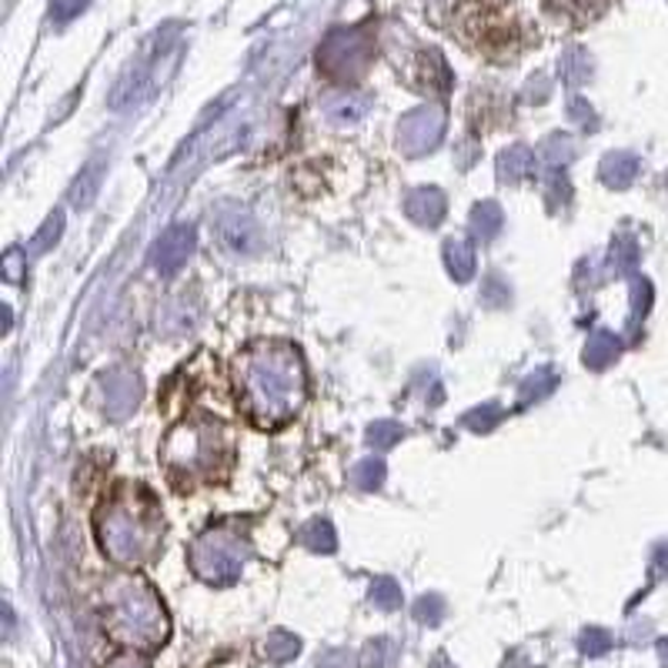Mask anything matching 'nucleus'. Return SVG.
I'll return each mask as SVG.
<instances>
[{
    "mask_svg": "<svg viewBox=\"0 0 668 668\" xmlns=\"http://www.w3.org/2000/svg\"><path fill=\"white\" fill-rule=\"evenodd\" d=\"M241 408L254 428L288 425L308 398V371L301 351L285 342H258L235 361Z\"/></svg>",
    "mask_w": 668,
    "mask_h": 668,
    "instance_id": "f257e3e1",
    "label": "nucleus"
},
{
    "mask_svg": "<svg viewBox=\"0 0 668 668\" xmlns=\"http://www.w3.org/2000/svg\"><path fill=\"white\" fill-rule=\"evenodd\" d=\"M94 532L107 559L118 569L138 572L160 551L164 515L144 485H118L94 515Z\"/></svg>",
    "mask_w": 668,
    "mask_h": 668,
    "instance_id": "f03ea898",
    "label": "nucleus"
},
{
    "mask_svg": "<svg viewBox=\"0 0 668 668\" xmlns=\"http://www.w3.org/2000/svg\"><path fill=\"white\" fill-rule=\"evenodd\" d=\"M441 24L488 64H512L535 44L515 0H438Z\"/></svg>",
    "mask_w": 668,
    "mask_h": 668,
    "instance_id": "7ed1b4c3",
    "label": "nucleus"
},
{
    "mask_svg": "<svg viewBox=\"0 0 668 668\" xmlns=\"http://www.w3.org/2000/svg\"><path fill=\"white\" fill-rule=\"evenodd\" d=\"M100 625L121 652H157L171 635L160 595L138 572H115L100 592Z\"/></svg>",
    "mask_w": 668,
    "mask_h": 668,
    "instance_id": "20e7f679",
    "label": "nucleus"
},
{
    "mask_svg": "<svg viewBox=\"0 0 668 668\" xmlns=\"http://www.w3.org/2000/svg\"><path fill=\"white\" fill-rule=\"evenodd\" d=\"M160 462L178 491H194L201 485H214L228 475L235 462V441L231 431L207 418V415H191L171 428L164 438Z\"/></svg>",
    "mask_w": 668,
    "mask_h": 668,
    "instance_id": "39448f33",
    "label": "nucleus"
},
{
    "mask_svg": "<svg viewBox=\"0 0 668 668\" xmlns=\"http://www.w3.org/2000/svg\"><path fill=\"white\" fill-rule=\"evenodd\" d=\"M251 559V541L238 522H217L201 532L188 551L191 572L207 585H231L241 578L244 562Z\"/></svg>",
    "mask_w": 668,
    "mask_h": 668,
    "instance_id": "423d86ee",
    "label": "nucleus"
},
{
    "mask_svg": "<svg viewBox=\"0 0 668 668\" xmlns=\"http://www.w3.org/2000/svg\"><path fill=\"white\" fill-rule=\"evenodd\" d=\"M194 251V228L191 225H175V228H167L157 241V251H154V264L164 277H171L178 274L188 258Z\"/></svg>",
    "mask_w": 668,
    "mask_h": 668,
    "instance_id": "0eeeda50",
    "label": "nucleus"
},
{
    "mask_svg": "<svg viewBox=\"0 0 668 668\" xmlns=\"http://www.w3.org/2000/svg\"><path fill=\"white\" fill-rule=\"evenodd\" d=\"M541 8L548 11L551 21H559L572 31H582L611 8V0H541Z\"/></svg>",
    "mask_w": 668,
    "mask_h": 668,
    "instance_id": "6e6552de",
    "label": "nucleus"
},
{
    "mask_svg": "<svg viewBox=\"0 0 668 668\" xmlns=\"http://www.w3.org/2000/svg\"><path fill=\"white\" fill-rule=\"evenodd\" d=\"M141 402V381L131 371H115L104 384V405L110 418H124Z\"/></svg>",
    "mask_w": 668,
    "mask_h": 668,
    "instance_id": "1a4fd4ad",
    "label": "nucleus"
},
{
    "mask_svg": "<svg viewBox=\"0 0 668 668\" xmlns=\"http://www.w3.org/2000/svg\"><path fill=\"white\" fill-rule=\"evenodd\" d=\"M405 211H408L411 220H418V225L434 228L438 220L444 217V194H441L438 188H418V191L408 194Z\"/></svg>",
    "mask_w": 668,
    "mask_h": 668,
    "instance_id": "9d476101",
    "label": "nucleus"
},
{
    "mask_svg": "<svg viewBox=\"0 0 668 668\" xmlns=\"http://www.w3.org/2000/svg\"><path fill=\"white\" fill-rule=\"evenodd\" d=\"M217 231H220V241H225L231 251H251L258 244V228H254V220L244 214H225L217 220Z\"/></svg>",
    "mask_w": 668,
    "mask_h": 668,
    "instance_id": "9b49d317",
    "label": "nucleus"
},
{
    "mask_svg": "<svg viewBox=\"0 0 668 668\" xmlns=\"http://www.w3.org/2000/svg\"><path fill=\"white\" fill-rule=\"evenodd\" d=\"M635 175H639V160L632 154H608L601 160V181L616 191L629 188L635 181Z\"/></svg>",
    "mask_w": 668,
    "mask_h": 668,
    "instance_id": "f8f14e48",
    "label": "nucleus"
},
{
    "mask_svg": "<svg viewBox=\"0 0 668 668\" xmlns=\"http://www.w3.org/2000/svg\"><path fill=\"white\" fill-rule=\"evenodd\" d=\"M619 351H622V342L616 338V334H611V331H595L592 338H588V345H585V365L601 371V368H608L611 361H616Z\"/></svg>",
    "mask_w": 668,
    "mask_h": 668,
    "instance_id": "ddd939ff",
    "label": "nucleus"
},
{
    "mask_svg": "<svg viewBox=\"0 0 668 668\" xmlns=\"http://www.w3.org/2000/svg\"><path fill=\"white\" fill-rule=\"evenodd\" d=\"M498 167H501V181H512V184L525 181L528 175H535V154L528 147H512L501 154Z\"/></svg>",
    "mask_w": 668,
    "mask_h": 668,
    "instance_id": "4468645a",
    "label": "nucleus"
},
{
    "mask_svg": "<svg viewBox=\"0 0 668 668\" xmlns=\"http://www.w3.org/2000/svg\"><path fill=\"white\" fill-rule=\"evenodd\" d=\"M444 264H449V271L458 277V282H468V277L475 274V251L468 241H449L444 244Z\"/></svg>",
    "mask_w": 668,
    "mask_h": 668,
    "instance_id": "2eb2a0df",
    "label": "nucleus"
},
{
    "mask_svg": "<svg viewBox=\"0 0 668 668\" xmlns=\"http://www.w3.org/2000/svg\"><path fill=\"white\" fill-rule=\"evenodd\" d=\"M501 207L494 204V201H481L475 211H472V228H475V235L481 238V241H491L498 231H501Z\"/></svg>",
    "mask_w": 668,
    "mask_h": 668,
    "instance_id": "dca6fc26",
    "label": "nucleus"
},
{
    "mask_svg": "<svg viewBox=\"0 0 668 668\" xmlns=\"http://www.w3.org/2000/svg\"><path fill=\"white\" fill-rule=\"evenodd\" d=\"M100 175H104V160H91L84 171H81V178H77V184H74V191H71V201H74L77 207H87V204L94 201V194H97V188H100Z\"/></svg>",
    "mask_w": 668,
    "mask_h": 668,
    "instance_id": "f3484780",
    "label": "nucleus"
},
{
    "mask_svg": "<svg viewBox=\"0 0 668 668\" xmlns=\"http://www.w3.org/2000/svg\"><path fill=\"white\" fill-rule=\"evenodd\" d=\"M298 652H301V642H298L291 632H271V635H267V642H264V655H267L274 665H285V661H291Z\"/></svg>",
    "mask_w": 668,
    "mask_h": 668,
    "instance_id": "a211bd4d",
    "label": "nucleus"
},
{
    "mask_svg": "<svg viewBox=\"0 0 668 668\" xmlns=\"http://www.w3.org/2000/svg\"><path fill=\"white\" fill-rule=\"evenodd\" d=\"M398 661V645L392 639H374L368 642L365 655H361V665L365 668H395Z\"/></svg>",
    "mask_w": 668,
    "mask_h": 668,
    "instance_id": "6ab92c4d",
    "label": "nucleus"
},
{
    "mask_svg": "<svg viewBox=\"0 0 668 668\" xmlns=\"http://www.w3.org/2000/svg\"><path fill=\"white\" fill-rule=\"evenodd\" d=\"M301 541L311 548V551H334V528H331V522L327 518H314V522H308L305 528H301Z\"/></svg>",
    "mask_w": 668,
    "mask_h": 668,
    "instance_id": "aec40b11",
    "label": "nucleus"
},
{
    "mask_svg": "<svg viewBox=\"0 0 668 668\" xmlns=\"http://www.w3.org/2000/svg\"><path fill=\"white\" fill-rule=\"evenodd\" d=\"M351 478H355L358 488L374 491V488H381V481H384V462H381V458H365V462L355 465Z\"/></svg>",
    "mask_w": 668,
    "mask_h": 668,
    "instance_id": "412c9836",
    "label": "nucleus"
},
{
    "mask_svg": "<svg viewBox=\"0 0 668 668\" xmlns=\"http://www.w3.org/2000/svg\"><path fill=\"white\" fill-rule=\"evenodd\" d=\"M371 601H374L378 608H384V611H395V608L402 605V588H398V582H395V578H378V582L371 585Z\"/></svg>",
    "mask_w": 668,
    "mask_h": 668,
    "instance_id": "4be33fe9",
    "label": "nucleus"
},
{
    "mask_svg": "<svg viewBox=\"0 0 668 668\" xmlns=\"http://www.w3.org/2000/svg\"><path fill=\"white\" fill-rule=\"evenodd\" d=\"M501 418H505V411H501L498 405H481V408H475V411L465 415V428L485 434V431H491Z\"/></svg>",
    "mask_w": 668,
    "mask_h": 668,
    "instance_id": "5701e85b",
    "label": "nucleus"
},
{
    "mask_svg": "<svg viewBox=\"0 0 668 668\" xmlns=\"http://www.w3.org/2000/svg\"><path fill=\"white\" fill-rule=\"evenodd\" d=\"M402 434H405L402 425H395V421H378V425L368 428V444H371V449H392V444H395Z\"/></svg>",
    "mask_w": 668,
    "mask_h": 668,
    "instance_id": "b1692460",
    "label": "nucleus"
},
{
    "mask_svg": "<svg viewBox=\"0 0 668 668\" xmlns=\"http://www.w3.org/2000/svg\"><path fill=\"white\" fill-rule=\"evenodd\" d=\"M415 619L425 622V625H438L444 619V601L441 595H425L415 601Z\"/></svg>",
    "mask_w": 668,
    "mask_h": 668,
    "instance_id": "393cba45",
    "label": "nucleus"
},
{
    "mask_svg": "<svg viewBox=\"0 0 668 668\" xmlns=\"http://www.w3.org/2000/svg\"><path fill=\"white\" fill-rule=\"evenodd\" d=\"M578 648H582L588 658L605 655V652L611 648V635H608V632H601V629H585V632H582V639H578Z\"/></svg>",
    "mask_w": 668,
    "mask_h": 668,
    "instance_id": "a878e982",
    "label": "nucleus"
},
{
    "mask_svg": "<svg viewBox=\"0 0 668 668\" xmlns=\"http://www.w3.org/2000/svg\"><path fill=\"white\" fill-rule=\"evenodd\" d=\"M61 228H64V214H61V211H53V214L47 217L44 231L34 238V251H47L50 241H58V238H61Z\"/></svg>",
    "mask_w": 668,
    "mask_h": 668,
    "instance_id": "bb28decb",
    "label": "nucleus"
},
{
    "mask_svg": "<svg viewBox=\"0 0 668 668\" xmlns=\"http://www.w3.org/2000/svg\"><path fill=\"white\" fill-rule=\"evenodd\" d=\"M104 668H154V665H151L147 655H141V652H121V655L110 658Z\"/></svg>",
    "mask_w": 668,
    "mask_h": 668,
    "instance_id": "cd10ccee",
    "label": "nucleus"
},
{
    "mask_svg": "<svg viewBox=\"0 0 668 668\" xmlns=\"http://www.w3.org/2000/svg\"><path fill=\"white\" fill-rule=\"evenodd\" d=\"M611 261H619L622 267H632L635 264V244L625 238V241H619L616 244V251H611Z\"/></svg>",
    "mask_w": 668,
    "mask_h": 668,
    "instance_id": "c85d7f7f",
    "label": "nucleus"
},
{
    "mask_svg": "<svg viewBox=\"0 0 668 668\" xmlns=\"http://www.w3.org/2000/svg\"><path fill=\"white\" fill-rule=\"evenodd\" d=\"M485 295H488V301L491 305H505L509 301V288L498 282V277H488V288H485Z\"/></svg>",
    "mask_w": 668,
    "mask_h": 668,
    "instance_id": "c756f323",
    "label": "nucleus"
},
{
    "mask_svg": "<svg viewBox=\"0 0 668 668\" xmlns=\"http://www.w3.org/2000/svg\"><path fill=\"white\" fill-rule=\"evenodd\" d=\"M652 569H655V575H668V541H661L652 551Z\"/></svg>",
    "mask_w": 668,
    "mask_h": 668,
    "instance_id": "7c9ffc66",
    "label": "nucleus"
},
{
    "mask_svg": "<svg viewBox=\"0 0 668 668\" xmlns=\"http://www.w3.org/2000/svg\"><path fill=\"white\" fill-rule=\"evenodd\" d=\"M345 665V655H327L324 661H318V668H342Z\"/></svg>",
    "mask_w": 668,
    "mask_h": 668,
    "instance_id": "2f4dec72",
    "label": "nucleus"
},
{
    "mask_svg": "<svg viewBox=\"0 0 668 668\" xmlns=\"http://www.w3.org/2000/svg\"><path fill=\"white\" fill-rule=\"evenodd\" d=\"M658 658H661V665L668 668V639H661V642H658Z\"/></svg>",
    "mask_w": 668,
    "mask_h": 668,
    "instance_id": "473e14b6",
    "label": "nucleus"
},
{
    "mask_svg": "<svg viewBox=\"0 0 668 668\" xmlns=\"http://www.w3.org/2000/svg\"><path fill=\"white\" fill-rule=\"evenodd\" d=\"M431 668H452V661L444 658V655H434V658H431Z\"/></svg>",
    "mask_w": 668,
    "mask_h": 668,
    "instance_id": "72a5a7b5",
    "label": "nucleus"
}]
</instances>
